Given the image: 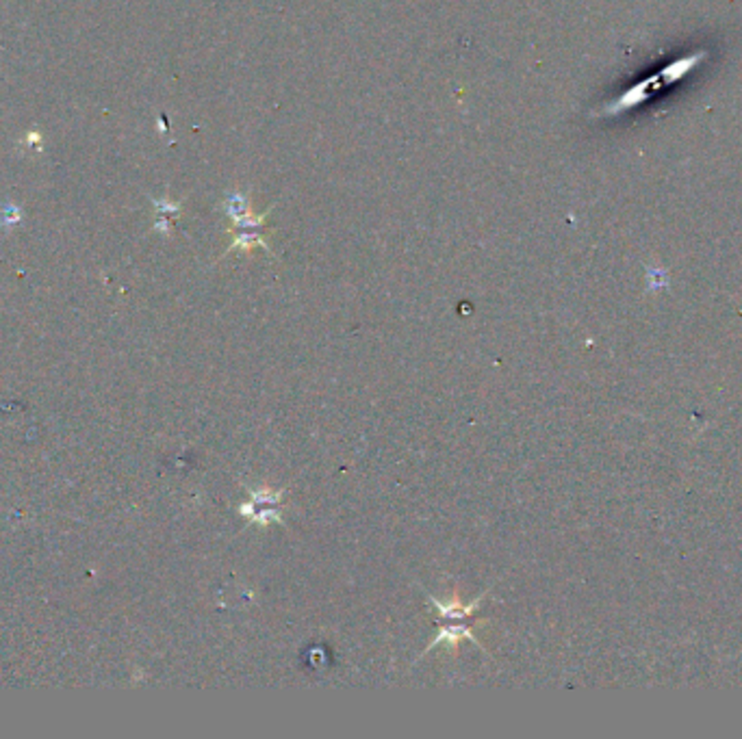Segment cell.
Returning a JSON list of instances; mask_svg holds the SVG:
<instances>
[{
    "label": "cell",
    "instance_id": "7a4b0ae2",
    "mask_svg": "<svg viewBox=\"0 0 742 739\" xmlns=\"http://www.w3.org/2000/svg\"><path fill=\"white\" fill-rule=\"evenodd\" d=\"M423 592H426V590H423ZM486 594H489V590L482 592L480 597L476 598V601L467 603V605H465V603L458 601V597L452 598V601H441V598L432 597V594H428V592H426V597H428V601H430V605L436 609V621H439V624H441V622H465V621H469L473 613L480 609L482 601L486 598Z\"/></svg>",
    "mask_w": 742,
    "mask_h": 739
},
{
    "label": "cell",
    "instance_id": "6da1fadb",
    "mask_svg": "<svg viewBox=\"0 0 742 739\" xmlns=\"http://www.w3.org/2000/svg\"><path fill=\"white\" fill-rule=\"evenodd\" d=\"M282 497H285V491H273L270 486L248 488V501L239 506V514L252 525H276V523H282Z\"/></svg>",
    "mask_w": 742,
    "mask_h": 739
},
{
    "label": "cell",
    "instance_id": "3957f363",
    "mask_svg": "<svg viewBox=\"0 0 742 739\" xmlns=\"http://www.w3.org/2000/svg\"><path fill=\"white\" fill-rule=\"evenodd\" d=\"M461 640H469L471 644H476L477 648H480L482 653H486V648L482 646L480 640H477L476 636H473V629L469 627V622H441L439 631H436V636L432 637V642L428 644L426 648H423V653L420 657H417V662L428 655V653L432 651V648L436 646H454Z\"/></svg>",
    "mask_w": 742,
    "mask_h": 739
}]
</instances>
